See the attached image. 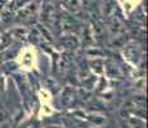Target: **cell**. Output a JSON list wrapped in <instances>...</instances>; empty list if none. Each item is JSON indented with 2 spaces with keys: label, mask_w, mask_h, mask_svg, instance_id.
<instances>
[{
  "label": "cell",
  "mask_w": 148,
  "mask_h": 128,
  "mask_svg": "<svg viewBox=\"0 0 148 128\" xmlns=\"http://www.w3.org/2000/svg\"><path fill=\"white\" fill-rule=\"evenodd\" d=\"M64 7L71 12H76L80 8V0H63Z\"/></svg>",
  "instance_id": "1"
}]
</instances>
